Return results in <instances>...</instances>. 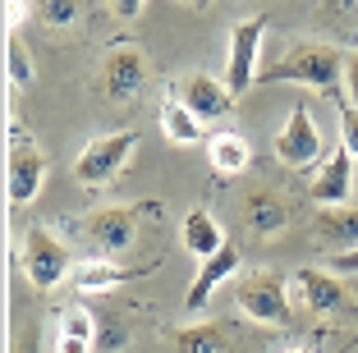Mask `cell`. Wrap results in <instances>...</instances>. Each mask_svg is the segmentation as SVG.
<instances>
[{
  "instance_id": "cell-1",
  "label": "cell",
  "mask_w": 358,
  "mask_h": 353,
  "mask_svg": "<svg viewBox=\"0 0 358 353\" xmlns=\"http://www.w3.org/2000/svg\"><path fill=\"white\" fill-rule=\"evenodd\" d=\"M340 78H345V55L331 42H294L280 60L257 69V83H299L327 96H340Z\"/></svg>"
},
{
  "instance_id": "cell-2",
  "label": "cell",
  "mask_w": 358,
  "mask_h": 353,
  "mask_svg": "<svg viewBox=\"0 0 358 353\" xmlns=\"http://www.w3.org/2000/svg\"><path fill=\"white\" fill-rule=\"evenodd\" d=\"M234 303L243 308V317H253L262 326H289V280L275 271H248L234 280Z\"/></svg>"
},
{
  "instance_id": "cell-3",
  "label": "cell",
  "mask_w": 358,
  "mask_h": 353,
  "mask_svg": "<svg viewBox=\"0 0 358 353\" xmlns=\"http://www.w3.org/2000/svg\"><path fill=\"white\" fill-rule=\"evenodd\" d=\"M134 147H138V134H134V129H120V134L92 138V143L78 152V161H74V179H78L83 188H101V184H110V179H115L120 170L129 166Z\"/></svg>"
},
{
  "instance_id": "cell-4",
  "label": "cell",
  "mask_w": 358,
  "mask_h": 353,
  "mask_svg": "<svg viewBox=\"0 0 358 353\" xmlns=\"http://www.w3.org/2000/svg\"><path fill=\"white\" fill-rule=\"evenodd\" d=\"M262 37H266V19H239L230 28V55H225V87L234 96H243L248 87L257 83V51H262Z\"/></svg>"
},
{
  "instance_id": "cell-5",
  "label": "cell",
  "mask_w": 358,
  "mask_h": 353,
  "mask_svg": "<svg viewBox=\"0 0 358 353\" xmlns=\"http://www.w3.org/2000/svg\"><path fill=\"white\" fill-rule=\"evenodd\" d=\"M289 289L303 303L313 317H327V312H354V298H349L345 280H340L331 266H299L289 275Z\"/></svg>"
},
{
  "instance_id": "cell-6",
  "label": "cell",
  "mask_w": 358,
  "mask_h": 353,
  "mask_svg": "<svg viewBox=\"0 0 358 353\" xmlns=\"http://www.w3.org/2000/svg\"><path fill=\"white\" fill-rule=\"evenodd\" d=\"M23 271H28V280L37 284V289H55L60 280H69V252H64V243L55 239L51 229L32 225L28 234H23Z\"/></svg>"
},
{
  "instance_id": "cell-7",
  "label": "cell",
  "mask_w": 358,
  "mask_h": 353,
  "mask_svg": "<svg viewBox=\"0 0 358 353\" xmlns=\"http://www.w3.org/2000/svg\"><path fill=\"white\" fill-rule=\"evenodd\" d=\"M101 92L110 96V101H134L138 92H143V83H148V60H143V51L138 46H115V51L101 60Z\"/></svg>"
},
{
  "instance_id": "cell-8",
  "label": "cell",
  "mask_w": 358,
  "mask_h": 353,
  "mask_svg": "<svg viewBox=\"0 0 358 353\" xmlns=\"http://www.w3.org/2000/svg\"><path fill=\"white\" fill-rule=\"evenodd\" d=\"M275 156H280L285 166H313L317 156H322V134H317V120L308 115V106L299 101L294 110H289V120H285V129L275 134Z\"/></svg>"
},
{
  "instance_id": "cell-9",
  "label": "cell",
  "mask_w": 358,
  "mask_h": 353,
  "mask_svg": "<svg viewBox=\"0 0 358 353\" xmlns=\"http://www.w3.org/2000/svg\"><path fill=\"white\" fill-rule=\"evenodd\" d=\"M87 239H92L106 257L129 252V248H134V239H138L134 211H129V207H101V211H92V216H87Z\"/></svg>"
},
{
  "instance_id": "cell-10",
  "label": "cell",
  "mask_w": 358,
  "mask_h": 353,
  "mask_svg": "<svg viewBox=\"0 0 358 353\" xmlns=\"http://www.w3.org/2000/svg\"><path fill=\"white\" fill-rule=\"evenodd\" d=\"M42 179H46V156L32 143L14 138V147H10V198H14V207H28L42 193Z\"/></svg>"
},
{
  "instance_id": "cell-11",
  "label": "cell",
  "mask_w": 358,
  "mask_h": 353,
  "mask_svg": "<svg viewBox=\"0 0 358 353\" xmlns=\"http://www.w3.org/2000/svg\"><path fill=\"white\" fill-rule=\"evenodd\" d=\"M230 275H239V248H230V243H225L216 257L198 261V275H193L189 294H184V308H189V312H202V308L211 303V294L221 289Z\"/></svg>"
},
{
  "instance_id": "cell-12",
  "label": "cell",
  "mask_w": 358,
  "mask_h": 353,
  "mask_svg": "<svg viewBox=\"0 0 358 353\" xmlns=\"http://www.w3.org/2000/svg\"><path fill=\"white\" fill-rule=\"evenodd\" d=\"M179 101L189 106L202 124H207V120H221V115H230L234 92L221 83V78H211V73H193V78H184V87H179Z\"/></svg>"
},
{
  "instance_id": "cell-13",
  "label": "cell",
  "mask_w": 358,
  "mask_h": 353,
  "mask_svg": "<svg viewBox=\"0 0 358 353\" xmlns=\"http://www.w3.org/2000/svg\"><path fill=\"white\" fill-rule=\"evenodd\" d=\"M349 188H354V156H349V147H336L313 179V198L327 207H340V202H349Z\"/></svg>"
},
{
  "instance_id": "cell-14",
  "label": "cell",
  "mask_w": 358,
  "mask_h": 353,
  "mask_svg": "<svg viewBox=\"0 0 358 353\" xmlns=\"http://www.w3.org/2000/svg\"><path fill=\"white\" fill-rule=\"evenodd\" d=\"M313 234L322 239V248L331 252H349L358 248V207H327V211H317L313 216Z\"/></svg>"
},
{
  "instance_id": "cell-15",
  "label": "cell",
  "mask_w": 358,
  "mask_h": 353,
  "mask_svg": "<svg viewBox=\"0 0 358 353\" xmlns=\"http://www.w3.org/2000/svg\"><path fill=\"white\" fill-rule=\"evenodd\" d=\"M179 239H184V248H189L198 261H207V257H216V252L225 248V229H221V220L211 216V211L198 207V211H189V216H184Z\"/></svg>"
},
{
  "instance_id": "cell-16",
  "label": "cell",
  "mask_w": 358,
  "mask_h": 353,
  "mask_svg": "<svg viewBox=\"0 0 358 353\" xmlns=\"http://www.w3.org/2000/svg\"><path fill=\"white\" fill-rule=\"evenodd\" d=\"M243 216H248L253 234H280V229L289 225V207H285V198L271 193V188H253V193L243 198Z\"/></svg>"
},
{
  "instance_id": "cell-17",
  "label": "cell",
  "mask_w": 358,
  "mask_h": 353,
  "mask_svg": "<svg viewBox=\"0 0 358 353\" xmlns=\"http://www.w3.org/2000/svg\"><path fill=\"white\" fill-rule=\"evenodd\" d=\"M120 280H124V271H120L115 261H106V257L78 261V266L69 271V284H74L78 294H106V289H115Z\"/></svg>"
},
{
  "instance_id": "cell-18",
  "label": "cell",
  "mask_w": 358,
  "mask_h": 353,
  "mask_svg": "<svg viewBox=\"0 0 358 353\" xmlns=\"http://www.w3.org/2000/svg\"><path fill=\"white\" fill-rule=\"evenodd\" d=\"M161 134H166L170 143L189 147V143H198V138H202V120L184 101H166V106H161Z\"/></svg>"
},
{
  "instance_id": "cell-19",
  "label": "cell",
  "mask_w": 358,
  "mask_h": 353,
  "mask_svg": "<svg viewBox=\"0 0 358 353\" xmlns=\"http://www.w3.org/2000/svg\"><path fill=\"white\" fill-rule=\"evenodd\" d=\"M211 166L221 170V175L248 170V143H243L239 134H216L211 138Z\"/></svg>"
},
{
  "instance_id": "cell-20",
  "label": "cell",
  "mask_w": 358,
  "mask_h": 353,
  "mask_svg": "<svg viewBox=\"0 0 358 353\" xmlns=\"http://www.w3.org/2000/svg\"><path fill=\"white\" fill-rule=\"evenodd\" d=\"M179 353H230V340L221 326H189L179 331Z\"/></svg>"
},
{
  "instance_id": "cell-21",
  "label": "cell",
  "mask_w": 358,
  "mask_h": 353,
  "mask_svg": "<svg viewBox=\"0 0 358 353\" xmlns=\"http://www.w3.org/2000/svg\"><path fill=\"white\" fill-rule=\"evenodd\" d=\"M32 10H37V23H46V28H74L83 14V0H37Z\"/></svg>"
},
{
  "instance_id": "cell-22",
  "label": "cell",
  "mask_w": 358,
  "mask_h": 353,
  "mask_svg": "<svg viewBox=\"0 0 358 353\" xmlns=\"http://www.w3.org/2000/svg\"><path fill=\"white\" fill-rule=\"evenodd\" d=\"M5 69H10V83L14 87H28L32 83V60H28V46H23L19 32H10V42H5Z\"/></svg>"
},
{
  "instance_id": "cell-23",
  "label": "cell",
  "mask_w": 358,
  "mask_h": 353,
  "mask_svg": "<svg viewBox=\"0 0 358 353\" xmlns=\"http://www.w3.org/2000/svg\"><path fill=\"white\" fill-rule=\"evenodd\" d=\"M60 335H64V340H87V344H92L96 340V317L83 312V308H69L60 317Z\"/></svg>"
},
{
  "instance_id": "cell-24",
  "label": "cell",
  "mask_w": 358,
  "mask_h": 353,
  "mask_svg": "<svg viewBox=\"0 0 358 353\" xmlns=\"http://www.w3.org/2000/svg\"><path fill=\"white\" fill-rule=\"evenodd\" d=\"M340 147H349V156L358 161V106H340Z\"/></svg>"
},
{
  "instance_id": "cell-25",
  "label": "cell",
  "mask_w": 358,
  "mask_h": 353,
  "mask_svg": "<svg viewBox=\"0 0 358 353\" xmlns=\"http://www.w3.org/2000/svg\"><path fill=\"white\" fill-rule=\"evenodd\" d=\"M331 271H336V275H358V248L331 252Z\"/></svg>"
},
{
  "instance_id": "cell-26",
  "label": "cell",
  "mask_w": 358,
  "mask_h": 353,
  "mask_svg": "<svg viewBox=\"0 0 358 353\" xmlns=\"http://www.w3.org/2000/svg\"><path fill=\"white\" fill-rule=\"evenodd\" d=\"M345 87H349V101L358 106V51L345 60Z\"/></svg>"
},
{
  "instance_id": "cell-27",
  "label": "cell",
  "mask_w": 358,
  "mask_h": 353,
  "mask_svg": "<svg viewBox=\"0 0 358 353\" xmlns=\"http://www.w3.org/2000/svg\"><path fill=\"white\" fill-rule=\"evenodd\" d=\"M106 5L115 19H138V10H143V0H106Z\"/></svg>"
},
{
  "instance_id": "cell-28",
  "label": "cell",
  "mask_w": 358,
  "mask_h": 353,
  "mask_svg": "<svg viewBox=\"0 0 358 353\" xmlns=\"http://www.w3.org/2000/svg\"><path fill=\"white\" fill-rule=\"evenodd\" d=\"M55 353H92V344H87V340H64V335H60Z\"/></svg>"
},
{
  "instance_id": "cell-29",
  "label": "cell",
  "mask_w": 358,
  "mask_h": 353,
  "mask_svg": "<svg viewBox=\"0 0 358 353\" xmlns=\"http://www.w3.org/2000/svg\"><path fill=\"white\" fill-rule=\"evenodd\" d=\"M14 353H37V331H32V326H28V331L19 335V344H14Z\"/></svg>"
},
{
  "instance_id": "cell-30",
  "label": "cell",
  "mask_w": 358,
  "mask_h": 353,
  "mask_svg": "<svg viewBox=\"0 0 358 353\" xmlns=\"http://www.w3.org/2000/svg\"><path fill=\"white\" fill-rule=\"evenodd\" d=\"M23 14H28V5H23V0H10V28H14V32H19Z\"/></svg>"
},
{
  "instance_id": "cell-31",
  "label": "cell",
  "mask_w": 358,
  "mask_h": 353,
  "mask_svg": "<svg viewBox=\"0 0 358 353\" xmlns=\"http://www.w3.org/2000/svg\"><path fill=\"white\" fill-rule=\"evenodd\" d=\"M285 353H308V349H285Z\"/></svg>"
},
{
  "instance_id": "cell-32",
  "label": "cell",
  "mask_w": 358,
  "mask_h": 353,
  "mask_svg": "<svg viewBox=\"0 0 358 353\" xmlns=\"http://www.w3.org/2000/svg\"><path fill=\"white\" fill-rule=\"evenodd\" d=\"M184 5H202V0H184Z\"/></svg>"
}]
</instances>
